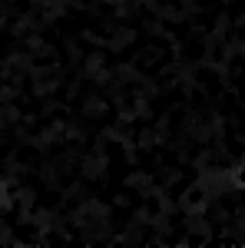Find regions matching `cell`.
I'll use <instances>...</instances> for the list:
<instances>
[{
	"mask_svg": "<svg viewBox=\"0 0 245 248\" xmlns=\"http://www.w3.org/2000/svg\"><path fill=\"white\" fill-rule=\"evenodd\" d=\"M99 3H106V7H126L130 0H99Z\"/></svg>",
	"mask_w": 245,
	"mask_h": 248,
	"instance_id": "cell-1",
	"label": "cell"
}]
</instances>
